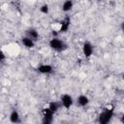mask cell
<instances>
[{
  "label": "cell",
  "mask_w": 124,
  "mask_h": 124,
  "mask_svg": "<svg viewBox=\"0 0 124 124\" xmlns=\"http://www.w3.org/2000/svg\"><path fill=\"white\" fill-rule=\"evenodd\" d=\"M113 117V108H105L98 115L99 124H109Z\"/></svg>",
  "instance_id": "obj_1"
},
{
  "label": "cell",
  "mask_w": 124,
  "mask_h": 124,
  "mask_svg": "<svg viewBox=\"0 0 124 124\" xmlns=\"http://www.w3.org/2000/svg\"><path fill=\"white\" fill-rule=\"evenodd\" d=\"M48 46H49V47H50L51 49H53V50H55V51H58V52L64 51V50L67 49V47H68L67 44H66L63 40L59 39L58 37H55V38L52 37V38L49 40V42H48Z\"/></svg>",
  "instance_id": "obj_2"
},
{
  "label": "cell",
  "mask_w": 124,
  "mask_h": 124,
  "mask_svg": "<svg viewBox=\"0 0 124 124\" xmlns=\"http://www.w3.org/2000/svg\"><path fill=\"white\" fill-rule=\"evenodd\" d=\"M53 115L54 113L48 108H45L42 111V124H52L54 118Z\"/></svg>",
  "instance_id": "obj_3"
},
{
  "label": "cell",
  "mask_w": 124,
  "mask_h": 124,
  "mask_svg": "<svg viewBox=\"0 0 124 124\" xmlns=\"http://www.w3.org/2000/svg\"><path fill=\"white\" fill-rule=\"evenodd\" d=\"M60 102H61L62 107L65 108H67V109L70 108L73 106V104H74L73 97H72L70 94H67V93H65V94H63V95L61 96Z\"/></svg>",
  "instance_id": "obj_4"
},
{
  "label": "cell",
  "mask_w": 124,
  "mask_h": 124,
  "mask_svg": "<svg viewBox=\"0 0 124 124\" xmlns=\"http://www.w3.org/2000/svg\"><path fill=\"white\" fill-rule=\"evenodd\" d=\"M71 25V18L70 16H65V18L63 20L60 21L59 23V28H58V32L59 33H65L68 31L69 27Z\"/></svg>",
  "instance_id": "obj_5"
},
{
  "label": "cell",
  "mask_w": 124,
  "mask_h": 124,
  "mask_svg": "<svg viewBox=\"0 0 124 124\" xmlns=\"http://www.w3.org/2000/svg\"><path fill=\"white\" fill-rule=\"evenodd\" d=\"M93 46L89 42H84L82 45V53L85 57H90L93 54Z\"/></svg>",
  "instance_id": "obj_6"
},
{
  "label": "cell",
  "mask_w": 124,
  "mask_h": 124,
  "mask_svg": "<svg viewBox=\"0 0 124 124\" xmlns=\"http://www.w3.org/2000/svg\"><path fill=\"white\" fill-rule=\"evenodd\" d=\"M37 71L43 75H49L53 72V67L49 64H42L37 67Z\"/></svg>",
  "instance_id": "obj_7"
},
{
  "label": "cell",
  "mask_w": 124,
  "mask_h": 124,
  "mask_svg": "<svg viewBox=\"0 0 124 124\" xmlns=\"http://www.w3.org/2000/svg\"><path fill=\"white\" fill-rule=\"evenodd\" d=\"M9 119H10V122L13 123V124H20L21 123V117L18 113L17 110L16 109H13L9 115Z\"/></svg>",
  "instance_id": "obj_8"
},
{
  "label": "cell",
  "mask_w": 124,
  "mask_h": 124,
  "mask_svg": "<svg viewBox=\"0 0 124 124\" xmlns=\"http://www.w3.org/2000/svg\"><path fill=\"white\" fill-rule=\"evenodd\" d=\"M25 34H26L25 36L29 37V38H30V39H32L34 42H37V41L39 40V38H40L39 32H38L35 28H28V29L26 30Z\"/></svg>",
  "instance_id": "obj_9"
},
{
  "label": "cell",
  "mask_w": 124,
  "mask_h": 124,
  "mask_svg": "<svg viewBox=\"0 0 124 124\" xmlns=\"http://www.w3.org/2000/svg\"><path fill=\"white\" fill-rule=\"evenodd\" d=\"M21 44L23 45V46H25L26 48H33L35 46L36 42H34L32 39H30L27 36H23L21 38Z\"/></svg>",
  "instance_id": "obj_10"
},
{
  "label": "cell",
  "mask_w": 124,
  "mask_h": 124,
  "mask_svg": "<svg viewBox=\"0 0 124 124\" xmlns=\"http://www.w3.org/2000/svg\"><path fill=\"white\" fill-rule=\"evenodd\" d=\"M77 104H78L79 107L84 108V107H86V106L89 104V98H88L86 95H84V94H80V95L77 98Z\"/></svg>",
  "instance_id": "obj_11"
},
{
  "label": "cell",
  "mask_w": 124,
  "mask_h": 124,
  "mask_svg": "<svg viewBox=\"0 0 124 124\" xmlns=\"http://www.w3.org/2000/svg\"><path fill=\"white\" fill-rule=\"evenodd\" d=\"M47 108H48L53 113H55V112H57V111L60 109V108H62V105H61V102H60V101H52V102H50V103L48 104Z\"/></svg>",
  "instance_id": "obj_12"
},
{
  "label": "cell",
  "mask_w": 124,
  "mask_h": 124,
  "mask_svg": "<svg viewBox=\"0 0 124 124\" xmlns=\"http://www.w3.org/2000/svg\"><path fill=\"white\" fill-rule=\"evenodd\" d=\"M74 7V2L72 0H66L62 3V6H61V9L64 13H68L70 12Z\"/></svg>",
  "instance_id": "obj_13"
},
{
  "label": "cell",
  "mask_w": 124,
  "mask_h": 124,
  "mask_svg": "<svg viewBox=\"0 0 124 124\" xmlns=\"http://www.w3.org/2000/svg\"><path fill=\"white\" fill-rule=\"evenodd\" d=\"M40 11H41L42 14L47 15L48 12H49V7H48V5H47V4H43V5L41 6V8H40Z\"/></svg>",
  "instance_id": "obj_14"
},
{
  "label": "cell",
  "mask_w": 124,
  "mask_h": 124,
  "mask_svg": "<svg viewBox=\"0 0 124 124\" xmlns=\"http://www.w3.org/2000/svg\"><path fill=\"white\" fill-rule=\"evenodd\" d=\"M5 59H6V55H5V53L1 50V51H0V61L3 63V62L5 61Z\"/></svg>",
  "instance_id": "obj_15"
},
{
  "label": "cell",
  "mask_w": 124,
  "mask_h": 124,
  "mask_svg": "<svg viewBox=\"0 0 124 124\" xmlns=\"http://www.w3.org/2000/svg\"><path fill=\"white\" fill-rule=\"evenodd\" d=\"M120 122L122 123V124H124V113L121 115V117H120Z\"/></svg>",
  "instance_id": "obj_16"
},
{
  "label": "cell",
  "mask_w": 124,
  "mask_h": 124,
  "mask_svg": "<svg viewBox=\"0 0 124 124\" xmlns=\"http://www.w3.org/2000/svg\"><path fill=\"white\" fill-rule=\"evenodd\" d=\"M121 30L124 32V21H122V23H121Z\"/></svg>",
  "instance_id": "obj_17"
},
{
  "label": "cell",
  "mask_w": 124,
  "mask_h": 124,
  "mask_svg": "<svg viewBox=\"0 0 124 124\" xmlns=\"http://www.w3.org/2000/svg\"><path fill=\"white\" fill-rule=\"evenodd\" d=\"M123 78H124V74H123Z\"/></svg>",
  "instance_id": "obj_18"
}]
</instances>
